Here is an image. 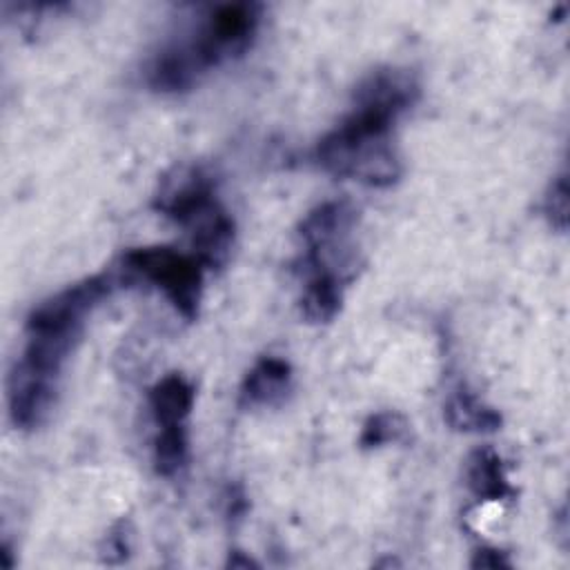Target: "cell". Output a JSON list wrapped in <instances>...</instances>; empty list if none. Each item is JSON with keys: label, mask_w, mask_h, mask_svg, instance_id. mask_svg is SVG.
<instances>
[{"label": "cell", "mask_w": 570, "mask_h": 570, "mask_svg": "<svg viewBox=\"0 0 570 570\" xmlns=\"http://www.w3.org/2000/svg\"><path fill=\"white\" fill-rule=\"evenodd\" d=\"M58 399V381L38 376L13 363L7 379V405L11 423L20 430L40 428Z\"/></svg>", "instance_id": "6"}, {"label": "cell", "mask_w": 570, "mask_h": 570, "mask_svg": "<svg viewBox=\"0 0 570 570\" xmlns=\"http://www.w3.org/2000/svg\"><path fill=\"white\" fill-rule=\"evenodd\" d=\"M472 568H510V559L505 557L503 550H497V548H479L474 554H472V561H470Z\"/></svg>", "instance_id": "16"}, {"label": "cell", "mask_w": 570, "mask_h": 570, "mask_svg": "<svg viewBox=\"0 0 570 570\" xmlns=\"http://www.w3.org/2000/svg\"><path fill=\"white\" fill-rule=\"evenodd\" d=\"M216 183L203 167H178L171 176L160 183L154 198V207L174 220L176 225H187L198 212L216 203Z\"/></svg>", "instance_id": "5"}, {"label": "cell", "mask_w": 570, "mask_h": 570, "mask_svg": "<svg viewBox=\"0 0 570 570\" xmlns=\"http://www.w3.org/2000/svg\"><path fill=\"white\" fill-rule=\"evenodd\" d=\"M419 96L416 78L405 69L372 71L354 94L352 111L314 147V160L336 178L367 187H390L403 174L392 138L399 116Z\"/></svg>", "instance_id": "1"}, {"label": "cell", "mask_w": 570, "mask_h": 570, "mask_svg": "<svg viewBox=\"0 0 570 570\" xmlns=\"http://www.w3.org/2000/svg\"><path fill=\"white\" fill-rule=\"evenodd\" d=\"M541 209L554 229H559V232L568 229V178H566V174L557 176L550 183V187L543 196Z\"/></svg>", "instance_id": "15"}, {"label": "cell", "mask_w": 570, "mask_h": 570, "mask_svg": "<svg viewBox=\"0 0 570 570\" xmlns=\"http://www.w3.org/2000/svg\"><path fill=\"white\" fill-rule=\"evenodd\" d=\"M345 283L334 276H307L301 294V312L312 323H330L343 303Z\"/></svg>", "instance_id": "12"}, {"label": "cell", "mask_w": 570, "mask_h": 570, "mask_svg": "<svg viewBox=\"0 0 570 570\" xmlns=\"http://www.w3.org/2000/svg\"><path fill=\"white\" fill-rule=\"evenodd\" d=\"M465 479L472 494L481 501L497 503L514 497V490L505 474V465L492 448H479L470 454Z\"/></svg>", "instance_id": "11"}, {"label": "cell", "mask_w": 570, "mask_h": 570, "mask_svg": "<svg viewBox=\"0 0 570 570\" xmlns=\"http://www.w3.org/2000/svg\"><path fill=\"white\" fill-rule=\"evenodd\" d=\"M107 550H109L107 557H105L107 563H114V554H116V563L122 561L127 557V537L120 530H114L107 537Z\"/></svg>", "instance_id": "17"}, {"label": "cell", "mask_w": 570, "mask_h": 570, "mask_svg": "<svg viewBox=\"0 0 570 570\" xmlns=\"http://www.w3.org/2000/svg\"><path fill=\"white\" fill-rule=\"evenodd\" d=\"M292 390V367L278 356L258 358L240 383L243 405H281Z\"/></svg>", "instance_id": "8"}, {"label": "cell", "mask_w": 570, "mask_h": 570, "mask_svg": "<svg viewBox=\"0 0 570 570\" xmlns=\"http://www.w3.org/2000/svg\"><path fill=\"white\" fill-rule=\"evenodd\" d=\"M185 229L191 238V254L203 263L205 269L220 267L232 252L234 220L225 207L216 200L196 214Z\"/></svg>", "instance_id": "7"}, {"label": "cell", "mask_w": 570, "mask_h": 570, "mask_svg": "<svg viewBox=\"0 0 570 570\" xmlns=\"http://www.w3.org/2000/svg\"><path fill=\"white\" fill-rule=\"evenodd\" d=\"M189 459L185 425H163L154 439V468L160 476H176Z\"/></svg>", "instance_id": "13"}, {"label": "cell", "mask_w": 570, "mask_h": 570, "mask_svg": "<svg viewBox=\"0 0 570 570\" xmlns=\"http://www.w3.org/2000/svg\"><path fill=\"white\" fill-rule=\"evenodd\" d=\"M149 407H151V414H154V421L158 428L185 425V421L194 407L191 383L178 372L163 376L149 390Z\"/></svg>", "instance_id": "10"}, {"label": "cell", "mask_w": 570, "mask_h": 570, "mask_svg": "<svg viewBox=\"0 0 570 570\" xmlns=\"http://www.w3.org/2000/svg\"><path fill=\"white\" fill-rule=\"evenodd\" d=\"M122 267L131 276L163 289L176 312L187 321L198 314L205 267L194 254L163 245L136 247L122 256Z\"/></svg>", "instance_id": "4"}, {"label": "cell", "mask_w": 570, "mask_h": 570, "mask_svg": "<svg viewBox=\"0 0 570 570\" xmlns=\"http://www.w3.org/2000/svg\"><path fill=\"white\" fill-rule=\"evenodd\" d=\"M111 276L96 274L45 298L27 316V345L16 365L58 381L65 361L80 343L87 316L109 296Z\"/></svg>", "instance_id": "3"}, {"label": "cell", "mask_w": 570, "mask_h": 570, "mask_svg": "<svg viewBox=\"0 0 570 570\" xmlns=\"http://www.w3.org/2000/svg\"><path fill=\"white\" fill-rule=\"evenodd\" d=\"M445 421L459 432L488 434L501 428V414L488 405L474 390L459 385L445 401Z\"/></svg>", "instance_id": "9"}, {"label": "cell", "mask_w": 570, "mask_h": 570, "mask_svg": "<svg viewBox=\"0 0 570 570\" xmlns=\"http://www.w3.org/2000/svg\"><path fill=\"white\" fill-rule=\"evenodd\" d=\"M227 566H229V568H256L258 563H256L254 559H249V557H245L243 552H238V550H236V552H232V554H229Z\"/></svg>", "instance_id": "18"}, {"label": "cell", "mask_w": 570, "mask_h": 570, "mask_svg": "<svg viewBox=\"0 0 570 570\" xmlns=\"http://www.w3.org/2000/svg\"><path fill=\"white\" fill-rule=\"evenodd\" d=\"M261 22V4L229 2L209 11L191 40L163 49L147 69L149 87L158 91H185L203 73L225 60L243 56Z\"/></svg>", "instance_id": "2"}, {"label": "cell", "mask_w": 570, "mask_h": 570, "mask_svg": "<svg viewBox=\"0 0 570 570\" xmlns=\"http://www.w3.org/2000/svg\"><path fill=\"white\" fill-rule=\"evenodd\" d=\"M405 432H407V421L399 412H376L365 421L358 443L365 450L383 448L387 443L403 441Z\"/></svg>", "instance_id": "14"}]
</instances>
